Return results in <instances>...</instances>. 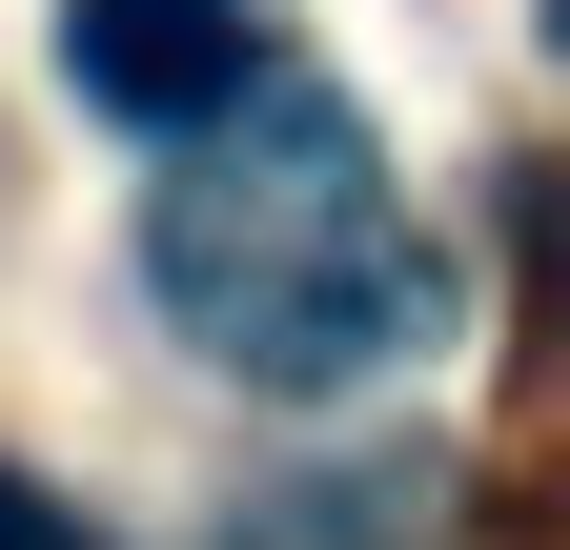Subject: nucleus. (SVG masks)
Masks as SVG:
<instances>
[{
    "instance_id": "f257e3e1",
    "label": "nucleus",
    "mask_w": 570,
    "mask_h": 550,
    "mask_svg": "<svg viewBox=\"0 0 570 550\" xmlns=\"http://www.w3.org/2000/svg\"><path fill=\"white\" fill-rule=\"evenodd\" d=\"M142 286L245 387H367V367H407L428 326H449V245L407 225L387 144L326 82H245L142 184Z\"/></svg>"
},
{
    "instance_id": "f03ea898",
    "label": "nucleus",
    "mask_w": 570,
    "mask_h": 550,
    "mask_svg": "<svg viewBox=\"0 0 570 550\" xmlns=\"http://www.w3.org/2000/svg\"><path fill=\"white\" fill-rule=\"evenodd\" d=\"M61 82L142 144H204L245 82H265V21L245 0H61Z\"/></svg>"
},
{
    "instance_id": "7ed1b4c3",
    "label": "nucleus",
    "mask_w": 570,
    "mask_h": 550,
    "mask_svg": "<svg viewBox=\"0 0 570 550\" xmlns=\"http://www.w3.org/2000/svg\"><path fill=\"white\" fill-rule=\"evenodd\" d=\"M0 550H102V530L61 510V490H21V469H0Z\"/></svg>"
}]
</instances>
